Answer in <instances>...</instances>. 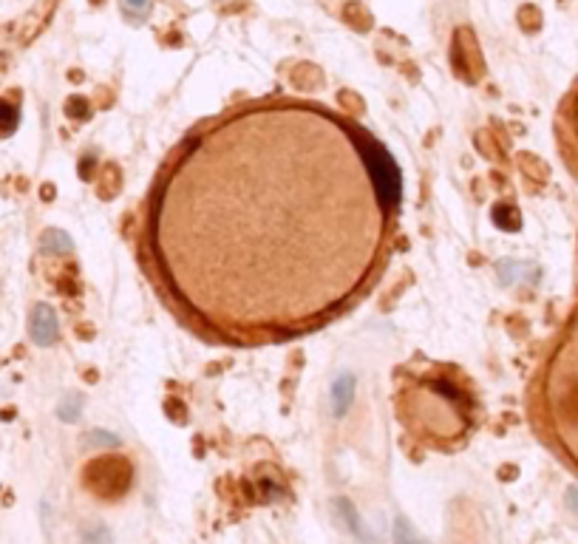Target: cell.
<instances>
[{
  "instance_id": "6da1fadb",
  "label": "cell",
  "mask_w": 578,
  "mask_h": 544,
  "mask_svg": "<svg viewBox=\"0 0 578 544\" xmlns=\"http://www.w3.org/2000/svg\"><path fill=\"white\" fill-rule=\"evenodd\" d=\"M394 173L343 113L256 100L199 125L145 213L151 275L193 332L230 346L326 326L380 275Z\"/></svg>"
},
{
  "instance_id": "7a4b0ae2",
  "label": "cell",
  "mask_w": 578,
  "mask_h": 544,
  "mask_svg": "<svg viewBox=\"0 0 578 544\" xmlns=\"http://www.w3.org/2000/svg\"><path fill=\"white\" fill-rule=\"evenodd\" d=\"M536 409L553 442L578 465V309L564 323L539 371Z\"/></svg>"
},
{
  "instance_id": "3957f363",
  "label": "cell",
  "mask_w": 578,
  "mask_h": 544,
  "mask_svg": "<svg viewBox=\"0 0 578 544\" xmlns=\"http://www.w3.org/2000/svg\"><path fill=\"white\" fill-rule=\"evenodd\" d=\"M562 131H564V151L570 156V164L578 171V88L570 94V100L562 113Z\"/></svg>"
},
{
  "instance_id": "277c9868",
  "label": "cell",
  "mask_w": 578,
  "mask_h": 544,
  "mask_svg": "<svg viewBox=\"0 0 578 544\" xmlns=\"http://www.w3.org/2000/svg\"><path fill=\"white\" fill-rule=\"evenodd\" d=\"M32 338L40 346L54 343V338H57V318H54L52 306H45V303L34 306V312H32Z\"/></svg>"
},
{
  "instance_id": "5b68a950",
  "label": "cell",
  "mask_w": 578,
  "mask_h": 544,
  "mask_svg": "<svg viewBox=\"0 0 578 544\" xmlns=\"http://www.w3.org/2000/svg\"><path fill=\"white\" fill-rule=\"evenodd\" d=\"M17 128V113L9 102L0 100V136H9Z\"/></svg>"
}]
</instances>
